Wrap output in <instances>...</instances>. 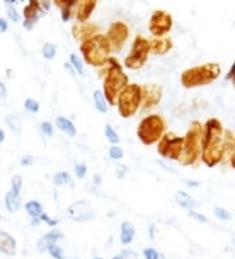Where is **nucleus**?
I'll return each mask as SVG.
<instances>
[{"mask_svg":"<svg viewBox=\"0 0 235 259\" xmlns=\"http://www.w3.org/2000/svg\"><path fill=\"white\" fill-rule=\"evenodd\" d=\"M223 157V127L222 123L210 118L205 123V132L203 140V153L201 159L203 162L213 168L222 160Z\"/></svg>","mask_w":235,"mask_h":259,"instance_id":"nucleus-1","label":"nucleus"},{"mask_svg":"<svg viewBox=\"0 0 235 259\" xmlns=\"http://www.w3.org/2000/svg\"><path fill=\"white\" fill-rule=\"evenodd\" d=\"M109 69L103 79V96L110 105L118 104V97L128 85V76L124 74L122 65L115 58L110 56L109 59Z\"/></svg>","mask_w":235,"mask_h":259,"instance_id":"nucleus-2","label":"nucleus"},{"mask_svg":"<svg viewBox=\"0 0 235 259\" xmlns=\"http://www.w3.org/2000/svg\"><path fill=\"white\" fill-rule=\"evenodd\" d=\"M80 51L88 65L101 67L106 65L110 59L111 46L107 41L106 35L95 34L81 43Z\"/></svg>","mask_w":235,"mask_h":259,"instance_id":"nucleus-3","label":"nucleus"},{"mask_svg":"<svg viewBox=\"0 0 235 259\" xmlns=\"http://www.w3.org/2000/svg\"><path fill=\"white\" fill-rule=\"evenodd\" d=\"M221 75V67L218 63H205L188 68L180 75V82L184 88L191 89L197 86H205L213 82Z\"/></svg>","mask_w":235,"mask_h":259,"instance_id":"nucleus-4","label":"nucleus"},{"mask_svg":"<svg viewBox=\"0 0 235 259\" xmlns=\"http://www.w3.org/2000/svg\"><path fill=\"white\" fill-rule=\"evenodd\" d=\"M203 140H204V131L200 122L193 121L184 136L183 152L180 156V164L184 166L193 165L199 160L203 151Z\"/></svg>","mask_w":235,"mask_h":259,"instance_id":"nucleus-5","label":"nucleus"},{"mask_svg":"<svg viewBox=\"0 0 235 259\" xmlns=\"http://www.w3.org/2000/svg\"><path fill=\"white\" fill-rule=\"evenodd\" d=\"M166 130V123L161 115L153 114L145 117L137 127V136L145 146H153L162 139Z\"/></svg>","mask_w":235,"mask_h":259,"instance_id":"nucleus-6","label":"nucleus"},{"mask_svg":"<svg viewBox=\"0 0 235 259\" xmlns=\"http://www.w3.org/2000/svg\"><path fill=\"white\" fill-rule=\"evenodd\" d=\"M142 104V88L137 84H128L118 97V110L123 118H131Z\"/></svg>","mask_w":235,"mask_h":259,"instance_id":"nucleus-7","label":"nucleus"},{"mask_svg":"<svg viewBox=\"0 0 235 259\" xmlns=\"http://www.w3.org/2000/svg\"><path fill=\"white\" fill-rule=\"evenodd\" d=\"M150 51V41L142 37V35H137L132 43V49L128 56L124 61V65L129 69H139L144 67V65L148 61Z\"/></svg>","mask_w":235,"mask_h":259,"instance_id":"nucleus-8","label":"nucleus"},{"mask_svg":"<svg viewBox=\"0 0 235 259\" xmlns=\"http://www.w3.org/2000/svg\"><path fill=\"white\" fill-rule=\"evenodd\" d=\"M183 144L184 138L176 136L172 132H167L158 142L157 152L165 159L179 161L182 152H183Z\"/></svg>","mask_w":235,"mask_h":259,"instance_id":"nucleus-9","label":"nucleus"},{"mask_svg":"<svg viewBox=\"0 0 235 259\" xmlns=\"http://www.w3.org/2000/svg\"><path fill=\"white\" fill-rule=\"evenodd\" d=\"M148 28L152 34L156 35L157 38H162L163 35L167 34L172 28V17L166 11H161V9L154 11L149 18Z\"/></svg>","mask_w":235,"mask_h":259,"instance_id":"nucleus-10","label":"nucleus"},{"mask_svg":"<svg viewBox=\"0 0 235 259\" xmlns=\"http://www.w3.org/2000/svg\"><path fill=\"white\" fill-rule=\"evenodd\" d=\"M129 29L128 26L125 25L122 21L112 22L109 31H107L106 38L111 46V51H120L123 45L125 43L127 38H128Z\"/></svg>","mask_w":235,"mask_h":259,"instance_id":"nucleus-11","label":"nucleus"},{"mask_svg":"<svg viewBox=\"0 0 235 259\" xmlns=\"http://www.w3.org/2000/svg\"><path fill=\"white\" fill-rule=\"evenodd\" d=\"M67 216L68 219L77 223L89 221L94 217V208L86 200H77L67 208Z\"/></svg>","mask_w":235,"mask_h":259,"instance_id":"nucleus-12","label":"nucleus"},{"mask_svg":"<svg viewBox=\"0 0 235 259\" xmlns=\"http://www.w3.org/2000/svg\"><path fill=\"white\" fill-rule=\"evenodd\" d=\"M142 88V105L145 109L157 106L162 97V88L157 84L144 85Z\"/></svg>","mask_w":235,"mask_h":259,"instance_id":"nucleus-13","label":"nucleus"},{"mask_svg":"<svg viewBox=\"0 0 235 259\" xmlns=\"http://www.w3.org/2000/svg\"><path fill=\"white\" fill-rule=\"evenodd\" d=\"M98 32V28L94 22H76L75 25L72 26V35L75 39H78V41H86V39L92 38L93 35L97 34Z\"/></svg>","mask_w":235,"mask_h":259,"instance_id":"nucleus-14","label":"nucleus"},{"mask_svg":"<svg viewBox=\"0 0 235 259\" xmlns=\"http://www.w3.org/2000/svg\"><path fill=\"white\" fill-rule=\"evenodd\" d=\"M43 12V9L41 8V4L37 0H30L29 4L26 5L24 8V16H25V21H24V26H25L28 31H30L37 20L41 16V13Z\"/></svg>","mask_w":235,"mask_h":259,"instance_id":"nucleus-15","label":"nucleus"},{"mask_svg":"<svg viewBox=\"0 0 235 259\" xmlns=\"http://www.w3.org/2000/svg\"><path fill=\"white\" fill-rule=\"evenodd\" d=\"M97 7L95 0H80L76 4V18L78 22H85L92 16V12Z\"/></svg>","mask_w":235,"mask_h":259,"instance_id":"nucleus-16","label":"nucleus"},{"mask_svg":"<svg viewBox=\"0 0 235 259\" xmlns=\"http://www.w3.org/2000/svg\"><path fill=\"white\" fill-rule=\"evenodd\" d=\"M64 237L63 233L60 230H51L47 234H45L41 240L38 241V250L39 251H46L48 250L52 245H56V242Z\"/></svg>","mask_w":235,"mask_h":259,"instance_id":"nucleus-17","label":"nucleus"},{"mask_svg":"<svg viewBox=\"0 0 235 259\" xmlns=\"http://www.w3.org/2000/svg\"><path fill=\"white\" fill-rule=\"evenodd\" d=\"M172 49V39L171 38H156L150 41V51L157 55H165Z\"/></svg>","mask_w":235,"mask_h":259,"instance_id":"nucleus-18","label":"nucleus"},{"mask_svg":"<svg viewBox=\"0 0 235 259\" xmlns=\"http://www.w3.org/2000/svg\"><path fill=\"white\" fill-rule=\"evenodd\" d=\"M0 251L5 255L16 254V240L7 232L0 230Z\"/></svg>","mask_w":235,"mask_h":259,"instance_id":"nucleus-19","label":"nucleus"},{"mask_svg":"<svg viewBox=\"0 0 235 259\" xmlns=\"http://www.w3.org/2000/svg\"><path fill=\"white\" fill-rule=\"evenodd\" d=\"M77 1L76 0H55V5L59 7L60 11H62V20L64 22H67L71 18V15H72V9L76 7Z\"/></svg>","mask_w":235,"mask_h":259,"instance_id":"nucleus-20","label":"nucleus"},{"mask_svg":"<svg viewBox=\"0 0 235 259\" xmlns=\"http://www.w3.org/2000/svg\"><path fill=\"white\" fill-rule=\"evenodd\" d=\"M135 237V228L128 221H124L120 228V241L123 245H129Z\"/></svg>","mask_w":235,"mask_h":259,"instance_id":"nucleus-21","label":"nucleus"},{"mask_svg":"<svg viewBox=\"0 0 235 259\" xmlns=\"http://www.w3.org/2000/svg\"><path fill=\"white\" fill-rule=\"evenodd\" d=\"M56 127L60 130V131H63L65 135H68L69 138H73L75 135H76V127L73 126V123L69 119L64 117H58L56 118Z\"/></svg>","mask_w":235,"mask_h":259,"instance_id":"nucleus-22","label":"nucleus"},{"mask_svg":"<svg viewBox=\"0 0 235 259\" xmlns=\"http://www.w3.org/2000/svg\"><path fill=\"white\" fill-rule=\"evenodd\" d=\"M175 202L179 204L180 207L186 208L188 211H191L196 206V202L193 200V198L191 195H188L187 193L184 191H178L175 194Z\"/></svg>","mask_w":235,"mask_h":259,"instance_id":"nucleus-23","label":"nucleus"},{"mask_svg":"<svg viewBox=\"0 0 235 259\" xmlns=\"http://www.w3.org/2000/svg\"><path fill=\"white\" fill-rule=\"evenodd\" d=\"M5 206L8 208V211L16 212L21 206V198H20V194H16L13 193L12 190L7 193L5 195Z\"/></svg>","mask_w":235,"mask_h":259,"instance_id":"nucleus-24","label":"nucleus"},{"mask_svg":"<svg viewBox=\"0 0 235 259\" xmlns=\"http://www.w3.org/2000/svg\"><path fill=\"white\" fill-rule=\"evenodd\" d=\"M25 210H26V212H28L31 217H33V219H39L41 215L43 213L42 206H41L39 202H35V200L28 202V203L25 204Z\"/></svg>","mask_w":235,"mask_h":259,"instance_id":"nucleus-25","label":"nucleus"},{"mask_svg":"<svg viewBox=\"0 0 235 259\" xmlns=\"http://www.w3.org/2000/svg\"><path fill=\"white\" fill-rule=\"evenodd\" d=\"M93 99H94V105L97 110L101 113H107V102L105 96L101 91H95L93 93Z\"/></svg>","mask_w":235,"mask_h":259,"instance_id":"nucleus-26","label":"nucleus"},{"mask_svg":"<svg viewBox=\"0 0 235 259\" xmlns=\"http://www.w3.org/2000/svg\"><path fill=\"white\" fill-rule=\"evenodd\" d=\"M71 182H72V177H71L69 173L67 172H59L54 176V183H55L56 186L69 185Z\"/></svg>","mask_w":235,"mask_h":259,"instance_id":"nucleus-27","label":"nucleus"},{"mask_svg":"<svg viewBox=\"0 0 235 259\" xmlns=\"http://www.w3.org/2000/svg\"><path fill=\"white\" fill-rule=\"evenodd\" d=\"M69 61H71V65H72L73 69L76 71L77 74H80L81 76L85 74V72H84V65H82L80 56L76 55V54H71V56H69Z\"/></svg>","mask_w":235,"mask_h":259,"instance_id":"nucleus-28","label":"nucleus"},{"mask_svg":"<svg viewBox=\"0 0 235 259\" xmlns=\"http://www.w3.org/2000/svg\"><path fill=\"white\" fill-rule=\"evenodd\" d=\"M105 135H106V138L109 139V142L112 143V144H118L120 142L119 135L116 134L115 130L112 129L110 125L105 126Z\"/></svg>","mask_w":235,"mask_h":259,"instance_id":"nucleus-29","label":"nucleus"},{"mask_svg":"<svg viewBox=\"0 0 235 259\" xmlns=\"http://www.w3.org/2000/svg\"><path fill=\"white\" fill-rule=\"evenodd\" d=\"M5 122H7V125H8L15 132H17L18 134V132L21 131V122H20V119H18L17 117H15V115H8L7 119H5Z\"/></svg>","mask_w":235,"mask_h":259,"instance_id":"nucleus-30","label":"nucleus"},{"mask_svg":"<svg viewBox=\"0 0 235 259\" xmlns=\"http://www.w3.org/2000/svg\"><path fill=\"white\" fill-rule=\"evenodd\" d=\"M42 52H43V56H45L46 59H52L56 54V46L54 45V43H50V42L45 43V46H43V49H42Z\"/></svg>","mask_w":235,"mask_h":259,"instance_id":"nucleus-31","label":"nucleus"},{"mask_svg":"<svg viewBox=\"0 0 235 259\" xmlns=\"http://www.w3.org/2000/svg\"><path fill=\"white\" fill-rule=\"evenodd\" d=\"M109 156H110L111 160H120V159H123L124 152L119 146H112L109 149Z\"/></svg>","mask_w":235,"mask_h":259,"instance_id":"nucleus-32","label":"nucleus"},{"mask_svg":"<svg viewBox=\"0 0 235 259\" xmlns=\"http://www.w3.org/2000/svg\"><path fill=\"white\" fill-rule=\"evenodd\" d=\"M11 185H12L13 193L20 194V191H21V187H22L21 177H20V176H15V177L12 178V181H11Z\"/></svg>","mask_w":235,"mask_h":259,"instance_id":"nucleus-33","label":"nucleus"},{"mask_svg":"<svg viewBox=\"0 0 235 259\" xmlns=\"http://www.w3.org/2000/svg\"><path fill=\"white\" fill-rule=\"evenodd\" d=\"M25 109L30 113H37L39 110V104L33 98H28L25 101Z\"/></svg>","mask_w":235,"mask_h":259,"instance_id":"nucleus-34","label":"nucleus"},{"mask_svg":"<svg viewBox=\"0 0 235 259\" xmlns=\"http://www.w3.org/2000/svg\"><path fill=\"white\" fill-rule=\"evenodd\" d=\"M214 215L217 216L219 220H229V219L231 217L230 213H229V212H227L226 210H225V208H222V207L214 208Z\"/></svg>","mask_w":235,"mask_h":259,"instance_id":"nucleus-35","label":"nucleus"},{"mask_svg":"<svg viewBox=\"0 0 235 259\" xmlns=\"http://www.w3.org/2000/svg\"><path fill=\"white\" fill-rule=\"evenodd\" d=\"M48 253H50V255H51L54 259H64V257H63V250H62L58 245H52V246L48 249Z\"/></svg>","mask_w":235,"mask_h":259,"instance_id":"nucleus-36","label":"nucleus"},{"mask_svg":"<svg viewBox=\"0 0 235 259\" xmlns=\"http://www.w3.org/2000/svg\"><path fill=\"white\" fill-rule=\"evenodd\" d=\"M39 126H41V131H42L43 134L47 135V136H52V134H54V127H52L50 122H42Z\"/></svg>","mask_w":235,"mask_h":259,"instance_id":"nucleus-37","label":"nucleus"},{"mask_svg":"<svg viewBox=\"0 0 235 259\" xmlns=\"http://www.w3.org/2000/svg\"><path fill=\"white\" fill-rule=\"evenodd\" d=\"M75 172H76V176L78 178H84L86 176V173H88V168H86V165L84 164H77L75 166Z\"/></svg>","mask_w":235,"mask_h":259,"instance_id":"nucleus-38","label":"nucleus"},{"mask_svg":"<svg viewBox=\"0 0 235 259\" xmlns=\"http://www.w3.org/2000/svg\"><path fill=\"white\" fill-rule=\"evenodd\" d=\"M188 216H189V217H192V219H195L196 221H199V223H206V221H208V219H206L205 216L201 215V213H199V212L193 211V210L188 211Z\"/></svg>","mask_w":235,"mask_h":259,"instance_id":"nucleus-39","label":"nucleus"},{"mask_svg":"<svg viewBox=\"0 0 235 259\" xmlns=\"http://www.w3.org/2000/svg\"><path fill=\"white\" fill-rule=\"evenodd\" d=\"M7 15H8V17L11 18L13 22L20 21V15H18L17 11L13 8V7H8V8H7Z\"/></svg>","mask_w":235,"mask_h":259,"instance_id":"nucleus-40","label":"nucleus"},{"mask_svg":"<svg viewBox=\"0 0 235 259\" xmlns=\"http://www.w3.org/2000/svg\"><path fill=\"white\" fill-rule=\"evenodd\" d=\"M144 257L145 259H159V254L157 253V250H154L152 247H146L144 250Z\"/></svg>","mask_w":235,"mask_h":259,"instance_id":"nucleus-41","label":"nucleus"},{"mask_svg":"<svg viewBox=\"0 0 235 259\" xmlns=\"http://www.w3.org/2000/svg\"><path fill=\"white\" fill-rule=\"evenodd\" d=\"M127 173H128V166H127V165H119V166L116 168L115 174L119 179H123Z\"/></svg>","mask_w":235,"mask_h":259,"instance_id":"nucleus-42","label":"nucleus"},{"mask_svg":"<svg viewBox=\"0 0 235 259\" xmlns=\"http://www.w3.org/2000/svg\"><path fill=\"white\" fill-rule=\"evenodd\" d=\"M120 259H137V254L133 250H122L120 253Z\"/></svg>","mask_w":235,"mask_h":259,"instance_id":"nucleus-43","label":"nucleus"},{"mask_svg":"<svg viewBox=\"0 0 235 259\" xmlns=\"http://www.w3.org/2000/svg\"><path fill=\"white\" fill-rule=\"evenodd\" d=\"M39 219H41L42 221H45V223H46L47 225H50V227H55V225L59 223V221L56 220V219H51V217L47 215V213H42Z\"/></svg>","mask_w":235,"mask_h":259,"instance_id":"nucleus-44","label":"nucleus"},{"mask_svg":"<svg viewBox=\"0 0 235 259\" xmlns=\"http://www.w3.org/2000/svg\"><path fill=\"white\" fill-rule=\"evenodd\" d=\"M7 29H8V22L3 17H0V33H5Z\"/></svg>","mask_w":235,"mask_h":259,"instance_id":"nucleus-45","label":"nucleus"},{"mask_svg":"<svg viewBox=\"0 0 235 259\" xmlns=\"http://www.w3.org/2000/svg\"><path fill=\"white\" fill-rule=\"evenodd\" d=\"M0 97L1 98L7 97V88H5V84L3 81H0Z\"/></svg>","mask_w":235,"mask_h":259,"instance_id":"nucleus-46","label":"nucleus"},{"mask_svg":"<svg viewBox=\"0 0 235 259\" xmlns=\"http://www.w3.org/2000/svg\"><path fill=\"white\" fill-rule=\"evenodd\" d=\"M235 76V62L234 63H233V65H231V68H230V71H229V72H227V75H226V80H231V79L234 78Z\"/></svg>","mask_w":235,"mask_h":259,"instance_id":"nucleus-47","label":"nucleus"},{"mask_svg":"<svg viewBox=\"0 0 235 259\" xmlns=\"http://www.w3.org/2000/svg\"><path fill=\"white\" fill-rule=\"evenodd\" d=\"M33 161H34V159L31 157V156H25L24 159L21 160V164L22 165H31L33 164Z\"/></svg>","mask_w":235,"mask_h":259,"instance_id":"nucleus-48","label":"nucleus"},{"mask_svg":"<svg viewBox=\"0 0 235 259\" xmlns=\"http://www.w3.org/2000/svg\"><path fill=\"white\" fill-rule=\"evenodd\" d=\"M64 68L67 69V71H68L69 74L72 75V76H75V74H76V71H75V69H73V67H71V65H69V63H65V65H64Z\"/></svg>","mask_w":235,"mask_h":259,"instance_id":"nucleus-49","label":"nucleus"},{"mask_svg":"<svg viewBox=\"0 0 235 259\" xmlns=\"http://www.w3.org/2000/svg\"><path fill=\"white\" fill-rule=\"evenodd\" d=\"M187 186H189V187H196V186H199V183H197V182L188 181L187 182Z\"/></svg>","mask_w":235,"mask_h":259,"instance_id":"nucleus-50","label":"nucleus"},{"mask_svg":"<svg viewBox=\"0 0 235 259\" xmlns=\"http://www.w3.org/2000/svg\"><path fill=\"white\" fill-rule=\"evenodd\" d=\"M41 219H33V220H31V225H33V227H37V225H39V223H41Z\"/></svg>","mask_w":235,"mask_h":259,"instance_id":"nucleus-51","label":"nucleus"},{"mask_svg":"<svg viewBox=\"0 0 235 259\" xmlns=\"http://www.w3.org/2000/svg\"><path fill=\"white\" fill-rule=\"evenodd\" d=\"M231 166H233V169H235V151L233 153V156H231Z\"/></svg>","mask_w":235,"mask_h":259,"instance_id":"nucleus-52","label":"nucleus"},{"mask_svg":"<svg viewBox=\"0 0 235 259\" xmlns=\"http://www.w3.org/2000/svg\"><path fill=\"white\" fill-rule=\"evenodd\" d=\"M4 136H5L4 131H1V130H0V143H1V142H3V140H4Z\"/></svg>","mask_w":235,"mask_h":259,"instance_id":"nucleus-53","label":"nucleus"},{"mask_svg":"<svg viewBox=\"0 0 235 259\" xmlns=\"http://www.w3.org/2000/svg\"><path fill=\"white\" fill-rule=\"evenodd\" d=\"M94 182H95V183H101V177H99V176H94Z\"/></svg>","mask_w":235,"mask_h":259,"instance_id":"nucleus-54","label":"nucleus"},{"mask_svg":"<svg viewBox=\"0 0 235 259\" xmlns=\"http://www.w3.org/2000/svg\"><path fill=\"white\" fill-rule=\"evenodd\" d=\"M111 259H120V257H119V255H115V257H112Z\"/></svg>","mask_w":235,"mask_h":259,"instance_id":"nucleus-55","label":"nucleus"},{"mask_svg":"<svg viewBox=\"0 0 235 259\" xmlns=\"http://www.w3.org/2000/svg\"><path fill=\"white\" fill-rule=\"evenodd\" d=\"M231 80H233V84H234V86H235V76L233 79H231Z\"/></svg>","mask_w":235,"mask_h":259,"instance_id":"nucleus-56","label":"nucleus"},{"mask_svg":"<svg viewBox=\"0 0 235 259\" xmlns=\"http://www.w3.org/2000/svg\"><path fill=\"white\" fill-rule=\"evenodd\" d=\"M94 259H102V258H94Z\"/></svg>","mask_w":235,"mask_h":259,"instance_id":"nucleus-57","label":"nucleus"},{"mask_svg":"<svg viewBox=\"0 0 235 259\" xmlns=\"http://www.w3.org/2000/svg\"><path fill=\"white\" fill-rule=\"evenodd\" d=\"M71 259H78V258H71Z\"/></svg>","mask_w":235,"mask_h":259,"instance_id":"nucleus-58","label":"nucleus"}]
</instances>
